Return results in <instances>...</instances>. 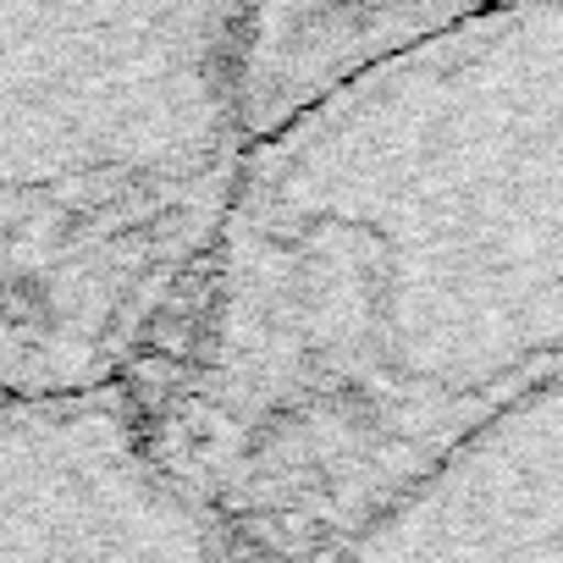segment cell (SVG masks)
Wrapping results in <instances>:
<instances>
[{
  "mask_svg": "<svg viewBox=\"0 0 563 563\" xmlns=\"http://www.w3.org/2000/svg\"><path fill=\"white\" fill-rule=\"evenodd\" d=\"M243 7H0V404L128 393L227 227Z\"/></svg>",
  "mask_w": 563,
  "mask_h": 563,
  "instance_id": "obj_2",
  "label": "cell"
},
{
  "mask_svg": "<svg viewBox=\"0 0 563 563\" xmlns=\"http://www.w3.org/2000/svg\"><path fill=\"white\" fill-rule=\"evenodd\" d=\"M0 563H254L133 393L0 404Z\"/></svg>",
  "mask_w": 563,
  "mask_h": 563,
  "instance_id": "obj_3",
  "label": "cell"
},
{
  "mask_svg": "<svg viewBox=\"0 0 563 563\" xmlns=\"http://www.w3.org/2000/svg\"><path fill=\"white\" fill-rule=\"evenodd\" d=\"M563 371V7H464L254 144L128 387L254 563H316Z\"/></svg>",
  "mask_w": 563,
  "mask_h": 563,
  "instance_id": "obj_1",
  "label": "cell"
},
{
  "mask_svg": "<svg viewBox=\"0 0 563 563\" xmlns=\"http://www.w3.org/2000/svg\"><path fill=\"white\" fill-rule=\"evenodd\" d=\"M316 563H563V371Z\"/></svg>",
  "mask_w": 563,
  "mask_h": 563,
  "instance_id": "obj_4",
  "label": "cell"
},
{
  "mask_svg": "<svg viewBox=\"0 0 563 563\" xmlns=\"http://www.w3.org/2000/svg\"><path fill=\"white\" fill-rule=\"evenodd\" d=\"M464 7L409 0H294L243 7L238 23V111L249 144L276 139L299 117L332 106L415 45L453 29Z\"/></svg>",
  "mask_w": 563,
  "mask_h": 563,
  "instance_id": "obj_5",
  "label": "cell"
}]
</instances>
